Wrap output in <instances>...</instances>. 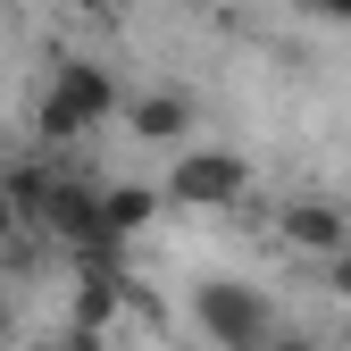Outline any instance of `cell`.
<instances>
[{
    "label": "cell",
    "mask_w": 351,
    "mask_h": 351,
    "mask_svg": "<svg viewBox=\"0 0 351 351\" xmlns=\"http://www.w3.org/2000/svg\"><path fill=\"white\" fill-rule=\"evenodd\" d=\"M301 9H318V17H343V25H351V0H301Z\"/></svg>",
    "instance_id": "5bb4252c"
},
{
    "label": "cell",
    "mask_w": 351,
    "mask_h": 351,
    "mask_svg": "<svg viewBox=\"0 0 351 351\" xmlns=\"http://www.w3.org/2000/svg\"><path fill=\"white\" fill-rule=\"evenodd\" d=\"M9 335H17V293L0 285V343H9Z\"/></svg>",
    "instance_id": "7c38bea8"
},
{
    "label": "cell",
    "mask_w": 351,
    "mask_h": 351,
    "mask_svg": "<svg viewBox=\"0 0 351 351\" xmlns=\"http://www.w3.org/2000/svg\"><path fill=\"white\" fill-rule=\"evenodd\" d=\"M134 301V285H93V276H75V310H67V335H84V343H101L109 335V318Z\"/></svg>",
    "instance_id": "52a82bcc"
},
{
    "label": "cell",
    "mask_w": 351,
    "mask_h": 351,
    "mask_svg": "<svg viewBox=\"0 0 351 351\" xmlns=\"http://www.w3.org/2000/svg\"><path fill=\"white\" fill-rule=\"evenodd\" d=\"M34 234L42 243H67V251L109 243V226H101V184H93V176H51V201H42Z\"/></svg>",
    "instance_id": "277c9868"
},
{
    "label": "cell",
    "mask_w": 351,
    "mask_h": 351,
    "mask_svg": "<svg viewBox=\"0 0 351 351\" xmlns=\"http://www.w3.org/2000/svg\"><path fill=\"white\" fill-rule=\"evenodd\" d=\"M125 125H134L143 143H184L193 134V93H167V84L159 93H134L125 101Z\"/></svg>",
    "instance_id": "8992f818"
},
{
    "label": "cell",
    "mask_w": 351,
    "mask_h": 351,
    "mask_svg": "<svg viewBox=\"0 0 351 351\" xmlns=\"http://www.w3.org/2000/svg\"><path fill=\"white\" fill-rule=\"evenodd\" d=\"M326 293H335V301H351V243L326 259Z\"/></svg>",
    "instance_id": "9c48e42d"
},
{
    "label": "cell",
    "mask_w": 351,
    "mask_h": 351,
    "mask_svg": "<svg viewBox=\"0 0 351 351\" xmlns=\"http://www.w3.org/2000/svg\"><path fill=\"white\" fill-rule=\"evenodd\" d=\"M34 351H101V343H84V335H67V326H59V335H42Z\"/></svg>",
    "instance_id": "30bf717a"
},
{
    "label": "cell",
    "mask_w": 351,
    "mask_h": 351,
    "mask_svg": "<svg viewBox=\"0 0 351 351\" xmlns=\"http://www.w3.org/2000/svg\"><path fill=\"white\" fill-rule=\"evenodd\" d=\"M67 9H84V17H117V0H67Z\"/></svg>",
    "instance_id": "9a60e30c"
},
{
    "label": "cell",
    "mask_w": 351,
    "mask_h": 351,
    "mask_svg": "<svg viewBox=\"0 0 351 351\" xmlns=\"http://www.w3.org/2000/svg\"><path fill=\"white\" fill-rule=\"evenodd\" d=\"M243 193H251V167L234 151H176L159 201H176V209H243Z\"/></svg>",
    "instance_id": "3957f363"
},
{
    "label": "cell",
    "mask_w": 351,
    "mask_h": 351,
    "mask_svg": "<svg viewBox=\"0 0 351 351\" xmlns=\"http://www.w3.org/2000/svg\"><path fill=\"white\" fill-rule=\"evenodd\" d=\"M268 351H318V343H310V335H285V326H276V335H268Z\"/></svg>",
    "instance_id": "4fadbf2b"
},
{
    "label": "cell",
    "mask_w": 351,
    "mask_h": 351,
    "mask_svg": "<svg viewBox=\"0 0 351 351\" xmlns=\"http://www.w3.org/2000/svg\"><path fill=\"white\" fill-rule=\"evenodd\" d=\"M17 234H25V226H17V209H9V193H0V251H9Z\"/></svg>",
    "instance_id": "8fae6325"
},
{
    "label": "cell",
    "mask_w": 351,
    "mask_h": 351,
    "mask_svg": "<svg viewBox=\"0 0 351 351\" xmlns=\"http://www.w3.org/2000/svg\"><path fill=\"white\" fill-rule=\"evenodd\" d=\"M125 93H117V75L101 59H59L51 84L34 93V134L42 143H75V134H93L101 117H117Z\"/></svg>",
    "instance_id": "6da1fadb"
},
{
    "label": "cell",
    "mask_w": 351,
    "mask_h": 351,
    "mask_svg": "<svg viewBox=\"0 0 351 351\" xmlns=\"http://www.w3.org/2000/svg\"><path fill=\"white\" fill-rule=\"evenodd\" d=\"M193 326L217 351H243V343H268L276 335V301L259 285H243V276H201L193 285Z\"/></svg>",
    "instance_id": "7a4b0ae2"
},
{
    "label": "cell",
    "mask_w": 351,
    "mask_h": 351,
    "mask_svg": "<svg viewBox=\"0 0 351 351\" xmlns=\"http://www.w3.org/2000/svg\"><path fill=\"white\" fill-rule=\"evenodd\" d=\"M151 217H159V193L151 184H101V226H109V243H134Z\"/></svg>",
    "instance_id": "ba28073f"
},
{
    "label": "cell",
    "mask_w": 351,
    "mask_h": 351,
    "mask_svg": "<svg viewBox=\"0 0 351 351\" xmlns=\"http://www.w3.org/2000/svg\"><path fill=\"white\" fill-rule=\"evenodd\" d=\"M276 243L301 251V259H335V251L351 243V209H343V201H318V193H301V201L276 209Z\"/></svg>",
    "instance_id": "5b68a950"
},
{
    "label": "cell",
    "mask_w": 351,
    "mask_h": 351,
    "mask_svg": "<svg viewBox=\"0 0 351 351\" xmlns=\"http://www.w3.org/2000/svg\"><path fill=\"white\" fill-rule=\"evenodd\" d=\"M243 351H268V343H243Z\"/></svg>",
    "instance_id": "2e32d148"
}]
</instances>
